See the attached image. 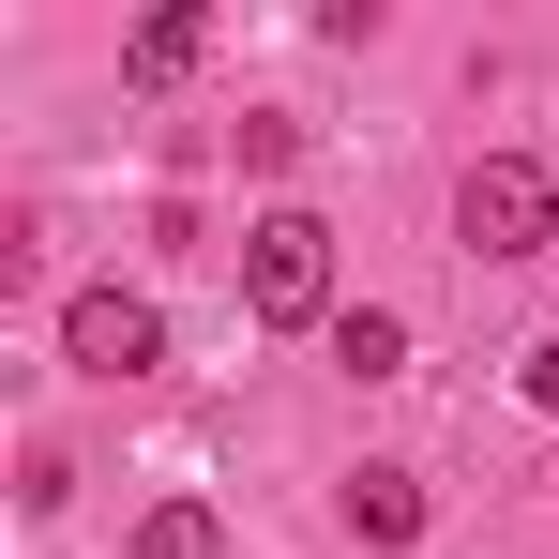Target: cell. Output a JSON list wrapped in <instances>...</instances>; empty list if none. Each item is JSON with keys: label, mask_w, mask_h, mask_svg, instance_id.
Returning a JSON list of instances; mask_svg holds the SVG:
<instances>
[{"label": "cell", "mask_w": 559, "mask_h": 559, "mask_svg": "<svg viewBox=\"0 0 559 559\" xmlns=\"http://www.w3.org/2000/svg\"><path fill=\"white\" fill-rule=\"evenodd\" d=\"M242 318H258V333H333V318H348L318 212H258V227H242Z\"/></svg>", "instance_id": "obj_1"}, {"label": "cell", "mask_w": 559, "mask_h": 559, "mask_svg": "<svg viewBox=\"0 0 559 559\" xmlns=\"http://www.w3.org/2000/svg\"><path fill=\"white\" fill-rule=\"evenodd\" d=\"M454 242L468 258H545L559 242V182L530 167V152H484V167L454 182Z\"/></svg>", "instance_id": "obj_2"}, {"label": "cell", "mask_w": 559, "mask_h": 559, "mask_svg": "<svg viewBox=\"0 0 559 559\" xmlns=\"http://www.w3.org/2000/svg\"><path fill=\"white\" fill-rule=\"evenodd\" d=\"M61 364L76 378H152L167 364V302L152 287H76L61 302Z\"/></svg>", "instance_id": "obj_3"}, {"label": "cell", "mask_w": 559, "mask_h": 559, "mask_svg": "<svg viewBox=\"0 0 559 559\" xmlns=\"http://www.w3.org/2000/svg\"><path fill=\"white\" fill-rule=\"evenodd\" d=\"M348 530H364V545H424V468H348Z\"/></svg>", "instance_id": "obj_4"}, {"label": "cell", "mask_w": 559, "mask_h": 559, "mask_svg": "<svg viewBox=\"0 0 559 559\" xmlns=\"http://www.w3.org/2000/svg\"><path fill=\"white\" fill-rule=\"evenodd\" d=\"M197 61H212V15H152V31L121 46V76H136V92H182Z\"/></svg>", "instance_id": "obj_5"}, {"label": "cell", "mask_w": 559, "mask_h": 559, "mask_svg": "<svg viewBox=\"0 0 559 559\" xmlns=\"http://www.w3.org/2000/svg\"><path fill=\"white\" fill-rule=\"evenodd\" d=\"M333 364H348V378H408V318L348 302V318H333Z\"/></svg>", "instance_id": "obj_6"}, {"label": "cell", "mask_w": 559, "mask_h": 559, "mask_svg": "<svg viewBox=\"0 0 559 559\" xmlns=\"http://www.w3.org/2000/svg\"><path fill=\"white\" fill-rule=\"evenodd\" d=\"M136 559H227L212 499H152V514H136Z\"/></svg>", "instance_id": "obj_7"}, {"label": "cell", "mask_w": 559, "mask_h": 559, "mask_svg": "<svg viewBox=\"0 0 559 559\" xmlns=\"http://www.w3.org/2000/svg\"><path fill=\"white\" fill-rule=\"evenodd\" d=\"M514 393H530V408H559V333L530 348V364H514Z\"/></svg>", "instance_id": "obj_8"}]
</instances>
